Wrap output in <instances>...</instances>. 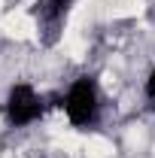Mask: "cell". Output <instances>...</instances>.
Here are the masks:
<instances>
[{"label": "cell", "instance_id": "obj_4", "mask_svg": "<svg viewBox=\"0 0 155 158\" xmlns=\"http://www.w3.org/2000/svg\"><path fill=\"white\" fill-rule=\"evenodd\" d=\"M85 49H88L85 40L76 34V27H70V34H67V52H70V58H76V61L85 58Z\"/></svg>", "mask_w": 155, "mask_h": 158}, {"label": "cell", "instance_id": "obj_8", "mask_svg": "<svg viewBox=\"0 0 155 158\" xmlns=\"http://www.w3.org/2000/svg\"><path fill=\"white\" fill-rule=\"evenodd\" d=\"M6 158H21V155H6Z\"/></svg>", "mask_w": 155, "mask_h": 158}, {"label": "cell", "instance_id": "obj_2", "mask_svg": "<svg viewBox=\"0 0 155 158\" xmlns=\"http://www.w3.org/2000/svg\"><path fill=\"white\" fill-rule=\"evenodd\" d=\"M82 152L88 158H110L113 155V143L107 137H88L85 143H82Z\"/></svg>", "mask_w": 155, "mask_h": 158}, {"label": "cell", "instance_id": "obj_1", "mask_svg": "<svg viewBox=\"0 0 155 158\" xmlns=\"http://www.w3.org/2000/svg\"><path fill=\"white\" fill-rule=\"evenodd\" d=\"M0 31L6 37H12V40H31L34 31H37V24H34L31 15H24V12H12L9 19L0 21Z\"/></svg>", "mask_w": 155, "mask_h": 158}, {"label": "cell", "instance_id": "obj_9", "mask_svg": "<svg viewBox=\"0 0 155 158\" xmlns=\"http://www.w3.org/2000/svg\"><path fill=\"white\" fill-rule=\"evenodd\" d=\"M0 3H3V0H0Z\"/></svg>", "mask_w": 155, "mask_h": 158}, {"label": "cell", "instance_id": "obj_7", "mask_svg": "<svg viewBox=\"0 0 155 158\" xmlns=\"http://www.w3.org/2000/svg\"><path fill=\"white\" fill-rule=\"evenodd\" d=\"M100 82H103V88H113V85H116V76H113V73H103Z\"/></svg>", "mask_w": 155, "mask_h": 158}, {"label": "cell", "instance_id": "obj_5", "mask_svg": "<svg viewBox=\"0 0 155 158\" xmlns=\"http://www.w3.org/2000/svg\"><path fill=\"white\" fill-rule=\"evenodd\" d=\"M82 143H85V140L73 137V134H67V137L58 140V146H61V149H67V152H79V149H82Z\"/></svg>", "mask_w": 155, "mask_h": 158}, {"label": "cell", "instance_id": "obj_6", "mask_svg": "<svg viewBox=\"0 0 155 158\" xmlns=\"http://www.w3.org/2000/svg\"><path fill=\"white\" fill-rule=\"evenodd\" d=\"M128 143H131V146H140V143H143V128H140V125H134V128L128 131Z\"/></svg>", "mask_w": 155, "mask_h": 158}, {"label": "cell", "instance_id": "obj_3", "mask_svg": "<svg viewBox=\"0 0 155 158\" xmlns=\"http://www.w3.org/2000/svg\"><path fill=\"white\" fill-rule=\"evenodd\" d=\"M140 12H143V0H116L110 6L113 19H131V15H140Z\"/></svg>", "mask_w": 155, "mask_h": 158}]
</instances>
